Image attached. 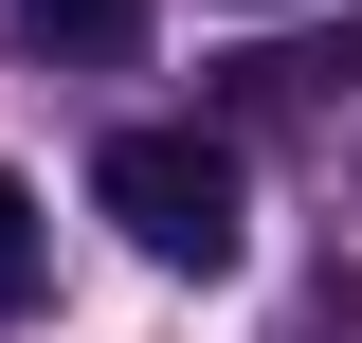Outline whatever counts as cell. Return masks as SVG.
I'll list each match as a JSON object with an SVG mask.
<instances>
[{
	"mask_svg": "<svg viewBox=\"0 0 362 343\" xmlns=\"http://www.w3.org/2000/svg\"><path fill=\"white\" fill-rule=\"evenodd\" d=\"M90 199H109V235H127L145 271H235L254 253V163H235L218 127H109Z\"/></svg>",
	"mask_w": 362,
	"mask_h": 343,
	"instance_id": "cell-1",
	"label": "cell"
},
{
	"mask_svg": "<svg viewBox=\"0 0 362 343\" xmlns=\"http://www.w3.org/2000/svg\"><path fill=\"white\" fill-rule=\"evenodd\" d=\"M344 90H362V18H344V37H272V54H235L218 109H235V127H308V109H344ZM235 127H218V145H235Z\"/></svg>",
	"mask_w": 362,
	"mask_h": 343,
	"instance_id": "cell-2",
	"label": "cell"
},
{
	"mask_svg": "<svg viewBox=\"0 0 362 343\" xmlns=\"http://www.w3.org/2000/svg\"><path fill=\"white\" fill-rule=\"evenodd\" d=\"M37 54H145V0H0Z\"/></svg>",
	"mask_w": 362,
	"mask_h": 343,
	"instance_id": "cell-3",
	"label": "cell"
},
{
	"mask_svg": "<svg viewBox=\"0 0 362 343\" xmlns=\"http://www.w3.org/2000/svg\"><path fill=\"white\" fill-rule=\"evenodd\" d=\"M272 343H362V271H308V289H290V325Z\"/></svg>",
	"mask_w": 362,
	"mask_h": 343,
	"instance_id": "cell-4",
	"label": "cell"
},
{
	"mask_svg": "<svg viewBox=\"0 0 362 343\" xmlns=\"http://www.w3.org/2000/svg\"><path fill=\"white\" fill-rule=\"evenodd\" d=\"M0 307H37V181L0 163Z\"/></svg>",
	"mask_w": 362,
	"mask_h": 343,
	"instance_id": "cell-5",
	"label": "cell"
}]
</instances>
